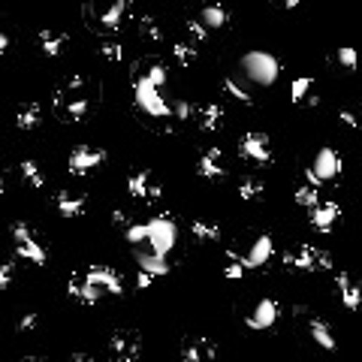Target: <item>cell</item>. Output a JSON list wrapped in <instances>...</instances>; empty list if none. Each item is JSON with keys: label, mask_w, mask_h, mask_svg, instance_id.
I'll use <instances>...</instances> for the list:
<instances>
[{"label": "cell", "mask_w": 362, "mask_h": 362, "mask_svg": "<svg viewBox=\"0 0 362 362\" xmlns=\"http://www.w3.org/2000/svg\"><path fill=\"white\" fill-rule=\"evenodd\" d=\"M175 241H178V227H175V220L169 215L145 220V245H148L151 254L169 257V250L175 248Z\"/></svg>", "instance_id": "cell-4"}, {"label": "cell", "mask_w": 362, "mask_h": 362, "mask_svg": "<svg viewBox=\"0 0 362 362\" xmlns=\"http://www.w3.org/2000/svg\"><path fill=\"white\" fill-rule=\"evenodd\" d=\"M169 52H173V58H175L178 67H194L196 58H199L196 43H175L173 48H169Z\"/></svg>", "instance_id": "cell-32"}, {"label": "cell", "mask_w": 362, "mask_h": 362, "mask_svg": "<svg viewBox=\"0 0 362 362\" xmlns=\"http://www.w3.org/2000/svg\"><path fill=\"white\" fill-rule=\"evenodd\" d=\"M308 332H311V338H314V344L317 347H323V350H335L338 347V341L335 335H332V329L323 317H311L308 320Z\"/></svg>", "instance_id": "cell-27"}, {"label": "cell", "mask_w": 362, "mask_h": 362, "mask_svg": "<svg viewBox=\"0 0 362 362\" xmlns=\"http://www.w3.org/2000/svg\"><path fill=\"white\" fill-rule=\"evenodd\" d=\"M109 160L106 154V148H100V145H79L73 148V154L67 157V169L73 175H90L94 169H100Z\"/></svg>", "instance_id": "cell-12"}, {"label": "cell", "mask_w": 362, "mask_h": 362, "mask_svg": "<svg viewBox=\"0 0 362 362\" xmlns=\"http://www.w3.org/2000/svg\"><path fill=\"white\" fill-rule=\"evenodd\" d=\"M18 169H22V178L34 190H43L46 187V175H43V169H39L36 160H22V166H18Z\"/></svg>", "instance_id": "cell-30"}, {"label": "cell", "mask_w": 362, "mask_h": 362, "mask_svg": "<svg viewBox=\"0 0 362 362\" xmlns=\"http://www.w3.org/2000/svg\"><path fill=\"white\" fill-rule=\"evenodd\" d=\"M185 27H187V34H190V43H206V39H208V27L199 22V18H187Z\"/></svg>", "instance_id": "cell-37"}, {"label": "cell", "mask_w": 362, "mask_h": 362, "mask_svg": "<svg viewBox=\"0 0 362 362\" xmlns=\"http://www.w3.org/2000/svg\"><path fill=\"white\" fill-rule=\"evenodd\" d=\"M220 88H224V94H229L233 100H239V103H245V106H254V97H250L248 90L241 88V85L236 82L233 76H224V79H220Z\"/></svg>", "instance_id": "cell-33"}, {"label": "cell", "mask_w": 362, "mask_h": 362, "mask_svg": "<svg viewBox=\"0 0 362 362\" xmlns=\"http://www.w3.org/2000/svg\"><path fill=\"white\" fill-rule=\"evenodd\" d=\"M13 281H15V263L6 260V263H0V293L13 287Z\"/></svg>", "instance_id": "cell-40"}, {"label": "cell", "mask_w": 362, "mask_h": 362, "mask_svg": "<svg viewBox=\"0 0 362 362\" xmlns=\"http://www.w3.org/2000/svg\"><path fill=\"white\" fill-rule=\"evenodd\" d=\"M278 317H281V302L278 299H260L254 305V311L245 314V326L254 329V332H266L278 323Z\"/></svg>", "instance_id": "cell-15"}, {"label": "cell", "mask_w": 362, "mask_h": 362, "mask_svg": "<svg viewBox=\"0 0 362 362\" xmlns=\"http://www.w3.org/2000/svg\"><path fill=\"white\" fill-rule=\"evenodd\" d=\"M275 4H278V6H284V9H296L302 0H275Z\"/></svg>", "instance_id": "cell-48"}, {"label": "cell", "mask_w": 362, "mask_h": 362, "mask_svg": "<svg viewBox=\"0 0 362 362\" xmlns=\"http://www.w3.org/2000/svg\"><path fill=\"white\" fill-rule=\"evenodd\" d=\"M6 48H9V36L4 34V30H0V55H4V52H6Z\"/></svg>", "instance_id": "cell-49"}, {"label": "cell", "mask_w": 362, "mask_h": 362, "mask_svg": "<svg viewBox=\"0 0 362 362\" xmlns=\"http://www.w3.org/2000/svg\"><path fill=\"white\" fill-rule=\"evenodd\" d=\"M67 362H97L94 356H90V354H73V356H69Z\"/></svg>", "instance_id": "cell-47"}, {"label": "cell", "mask_w": 362, "mask_h": 362, "mask_svg": "<svg viewBox=\"0 0 362 362\" xmlns=\"http://www.w3.org/2000/svg\"><path fill=\"white\" fill-rule=\"evenodd\" d=\"M173 106V118H178V121H190L194 118V103H190V100H175V103H169Z\"/></svg>", "instance_id": "cell-39"}, {"label": "cell", "mask_w": 362, "mask_h": 362, "mask_svg": "<svg viewBox=\"0 0 362 362\" xmlns=\"http://www.w3.org/2000/svg\"><path fill=\"white\" fill-rule=\"evenodd\" d=\"M112 224H115V227H130V220H127L124 211L118 208V211H112Z\"/></svg>", "instance_id": "cell-45"}, {"label": "cell", "mask_w": 362, "mask_h": 362, "mask_svg": "<svg viewBox=\"0 0 362 362\" xmlns=\"http://www.w3.org/2000/svg\"><path fill=\"white\" fill-rule=\"evenodd\" d=\"M272 257H275V241H272V236H257L254 241H250V248L245 250V254L227 250V260L241 263V266H245V272L248 269H263Z\"/></svg>", "instance_id": "cell-11"}, {"label": "cell", "mask_w": 362, "mask_h": 362, "mask_svg": "<svg viewBox=\"0 0 362 362\" xmlns=\"http://www.w3.org/2000/svg\"><path fill=\"white\" fill-rule=\"evenodd\" d=\"M127 241H133V245H142V241H145V224H130V227H127Z\"/></svg>", "instance_id": "cell-43"}, {"label": "cell", "mask_w": 362, "mask_h": 362, "mask_svg": "<svg viewBox=\"0 0 362 362\" xmlns=\"http://www.w3.org/2000/svg\"><path fill=\"white\" fill-rule=\"evenodd\" d=\"M82 275H85L103 296H121V293H124V278H121L112 266H88Z\"/></svg>", "instance_id": "cell-14"}, {"label": "cell", "mask_w": 362, "mask_h": 362, "mask_svg": "<svg viewBox=\"0 0 362 362\" xmlns=\"http://www.w3.org/2000/svg\"><path fill=\"white\" fill-rule=\"evenodd\" d=\"M338 121L344 124L347 130H359L362 127V121H359V115L354 112V109H338Z\"/></svg>", "instance_id": "cell-41"}, {"label": "cell", "mask_w": 362, "mask_h": 362, "mask_svg": "<svg viewBox=\"0 0 362 362\" xmlns=\"http://www.w3.org/2000/svg\"><path fill=\"white\" fill-rule=\"evenodd\" d=\"M90 90H88V79L85 76H69L64 85L55 90V112L60 115V121L67 124H76V121H85V115L90 112Z\"/></svg>", "instance_id": "cell-1"}, {"label": "cell", "mask_w": 362, "mask_h": 362, "mask_svg": "<svg viewBox=\"0 0 362 362\" xmlns=\"http://www.w3.org/2000/svg\"><path fill=\"white\" fill-rule=\"evenodd\" d=\"M281 263L290 272H329L332 269V254L314 245H299L296 250H287Z\"/></svg>", "instance_id": "cell-5"}, {"label": "cell", "mask_w": 362, "mask_h": 362, "mask_svg": "<svg viewBox=\"0 0 362 362\" xmlns=\"http://www.w3.org/2000/svg\"><path fill=\"white\" fill-rule=\"evenodd\" d=\"M9 236L15 241V254L25 260V263H34V266H46L48 263V250L43 248V241H39L36 229L25 224V220H15L13 227H9Z\"/></svg>", "instance_id": "cell-3"}, {"label": "cell", "mask_w": 362, "mask_h": 362, "mask_svg": "<svg viewBox=\"0 0 362 362\" xmlns=\"http://www.w3.org/2000/svg\"><path fill=\"white\" fill-rule=\"evenodd\" d=\"M305 103H308L311 109H317V106H320V97H317V94H308V97H305Z\"/></svg>", "instance_id": "cell-50"}, {"label": "cell", "mask_w": 362, "mask_h": 362, "mask_svg": "<svg viewBox=\"0 0 362 362\" xmlns=\"http://www.w3.org/2000/svg\"><path fill=\"white\" fill-rule=\"evenodd\" d=\"M266 194V185H263V178H257V175H245L239 181V196L245 199V203H254V199H260Z\"/></svg>", "instance_id": "cell-29"}, {"label": "cell", "mask_w": 362, "mask_h": 362, "mask_svg": "<svg viewBox=\"0 0 362 362\" xmlns=\"http://www.w3.org/2000/svg\"><path fill=\"white\" fill-rule=\"evenodd\" d=\"M338 220H341V206L332 203V199H320L314 208H308V224L317 233H332Z\"/></svg>", "instance_id": "cell-17"}, {"label": "cell", "mask_w": 362, "mask_h": 362, "mask_svg": "<svg viewBox=\"0 0 362 362\" xmlns=\"http://www.w3.org/2000/svg\"><path fill=\"white\" fill-rule=\"evenodd\" d=\"M22 362H48V359H43V356H22Z\"/></svg>", "instance_id": "cell-51"}, {"label": "cell", "mask_w": 362, "mask_h": 362, "mask_svg": "<svg viewBox=\"0 0 362 362\" xmlns=\"http://www.w3.org/2000/svg\"><path fill=\"white\" fill-rule=\"evenodd\" d=\"M293 199H296V206H302V208H314L320 203V190L311 187V185H299Z\"/></svg>", "instance_id": "cell-35"}, {"label": "cell", "mask_w": 362, "mask_h": 362, "mask_svg": "<svg viewBox=\"0 0 362 362\" xmlns=\"http://www.w3.org/2000/svg\"><path fill=\"white\" fill-rule=\"evenodd\" d=\"M335 290H338V299L347 311H359L362 308V284H356L350 278V272H338L335 275Z\"/></svg>", "instance_id": "cell-20"}, {"label": "cell", "mask_w": 362, "mask_h": 362, "mask_svg": "<svg viewBox=\"0 0 362 362\" xmlns=\"http://www.w3.org/2000/svg\"><path fill=\"white\" fill-rule=\"evenodd\" d=\"M190 233H194L196 241H220V227L215 220H206V217L190 220Z\"/></svg>", "instance_id": "cell-28"}, {"label": "cell", "mask_w": 362, "mask_h": 362, "mask_svg": "<svg viewBox=\"0 0 362 362\" xmlns=\"http://www.w3.org/2000/svg\"><path fill=\"white\" fill-rule=\"evenodd\" d=\"M127 190H130V196L142 199V203H157V199L163 196V187H160V181H154L151 169H136V173H130Z\"/></svg>", "instance_id": "cell-13"}, {"label": "cell", "mask_w": 362, "mask_h": 362, "mask_svg": "<svg viewBox=\"0 0 362 362\" xmlns=\"http://www.w3.org/2000/svg\"><path fill=\"white\" fill-rule=\"evenodd\" d=\"M36 39H39V52H43L46 58H58L69 43V36L64 34V30H55V27H43L36 34Z\"/></svg>", "instance_id": "cell-23"}, {"label": "cell", "mask_w": 362, "mask_h": 362, "mask_svg": "<svg viewBox=\"0 0 362 362\" xmlns=\"http://www.w3.org/2000/svg\"><path fill=\"white\" fill-rule=\"evenodd\" d=\"M341 169H344V163H341V157H338V151L335 148H329V145H323L317 151V157H314V163H311L308 169H305V185H311V187H323V185H332L338 175H341Z\"/></svg>", "instance_id": "cell-6"}, {"label": "cell", "mask_w": 362, "mask_h": 362, "mask_svg": "<svg viewBox=\"0 0 362 362\" xmlns=\"http://www.w3.org/2000/svg\"><path fill=\"white\" fill-rule=\"evenodd\" d=\"M127 9H130V0H90L88 15H90V22H94V27L115 34V30L124 27Z\"/></svg>", "instance_id": "cell-7"}, {"label": "cell", "mask_w": 362, "mask_h": 362, "mask_svg": "<svg viewBox=\"0 0 362 362\" xmlns=\"http://www.w3.org/2000/svg\"><path fill=\"white\" fill-rule=\"evenodd\" d=\"M39 326V317L36 314H25L22 320H18V332H34Z\"/></svg>", "instance_id": "cell-44"}, {"label": "cell", "mask_w": 362, "mask_h": 362, "mask_svg": "<svg viewBox=\"0 0 362 362\" xmlns=\"http://www.w3.org/2000/svg\"><path fill=\"white\" fill-rule=\"evenodd\" d=\"M39 124H43V106L36 103V100H27V103L18 106V112H15V127L18 130H36Z\"/></svg>", "instance_id": "cell-25"}, {"label": "cell", "mask_w": 362, "mask_h": 362, "mask_svg": "<svg viewBox=\"0 0 362 362\" xmlns=\"http://www.w3.org/2000/svg\"><path fill=\"white\" fill-rule=\"evenodd\" d=\"M97 55L109 60V64H121V60H124V48H121V43H115V39H103V43L97 46Z\"/></svg>", "instance_id": "cell-34"}, {"label": "cell", "mask_w": 362, "mask_h": 362, "mask_svg": "<svg viewBox=\"0 0 362 362\" xmlns=\"http://www.w3.org/2000/svg\"><path fill=\"white\" fill-rule=\"evenodd\" d=\"M181 362H217V344L203 335H190L181 341Z\"/></svg>", "instance_id": "cell-16"}, {"label": "cell", "mask_w": 362, "mask_h": 362, "mask_svg": "<svg viewBox=\"0 0 362 362\" xmlns=\"http://www.w3.org/2000/svg\"><path fill=\"white\" fill-rule=\"evenodd\" d=\"M52 203H55L60 217H82L85 208H88V199L82 194H73V190H58L52 196Z\"/></svg>", "instance_id": "cell-22"}, {"label": "cell", "mask_w": 362, "mask_h": 362, "mask_svg": "<svg viewBox=\"0 0 362 362\" xmlns=\"http://www.w3.org/2000/svg\"><path fill=\"white\" fill-rule=\"evenodd\" d=\"M241 69H245V76L250 79V82L269 88V85H275L278 76H281V60L272 55V52L254 48V52L241 55Z\"/></svg>", "instance_id": "cell-2"}, {"label": "cell", "mask_w": 362, "mask_h": 362, "mask_svg": "<svg viewBox=\"0 0 362 362\" xmlns=\"http://www.w3.org/2000/svg\"><path fill=\"white\" fill-rule=\"evenodd\" d=\"M109 356L112 362H136L142 356V335L136 329H115L109 338Z\"/></svg>", "instance_id": "cell-9"}, {"label": "cell", "mask_w": 362, "mask_h": 362, "mask_svg": "<svg viewBox=\"0 0 362 362\" xmlns=\"http://www.w3.org/2000/svg\"><path fill=\"white\" fill-rule=\"evenodd\" d=\"M199 22H203L208 30L211 27H227L229 25V9L220 4V0H206L203 9H199Z\"/></svg>", "instance_id": "cell-24"}, {"label": "cell", "mask_w": 362, "mask_h": 362, "mask_svg": "<svg viewBox=\"0 0 362 362\" xmlns=\"http://www.w3.org/2000/svg\"><path fill=\"white\" fill-rule=\"evenodd\" d=\"M136 263H139V272H145L151 278H160V275H169V260L160 257V254H142V250H136Z\"/></svg>", "instance_id": "cell-26"}, {"label": "cell", "mask_w": 362, "mask_h": 362, "mask_svg": "<svg viewBox=\"0 0 362 362\" xmlns=\"http://www.w3.org/2000/svg\"><path fill=\"white\" fill-rule=\"evenodd\" d=\"M151 281H154V278L145 275V272H139V275H136V287H139V290H145V287H151Z\"/></svg>", "instance_id": "cell-46"}, {"label": "cell", "mask_w": 362, "mask_h": 362, "mask_svg": "<svg viewBox=\"0 0 362 362\" xmlns=\"http://www.w3.org/2000/svg\"><path fill=\"white\" fill-rule=\"evenodd\" d=\"M133 94H136V106L145 109L151 118H173V106L160 97V88H154L139 73H133Z\"/></svg>", "instance_id": "cell-8"}, {"label": "cell", "mask_w": 362, "mask_h": 362, "mask_svg": "<svg viewBox=\"0 0 362 362\" xmlns=\"http://www.w3.org/2000/svg\"><path fill=\"white\" fill-rule=\"evenodd\" d=\"M224 154H220V148L217 145H211L206 148L203 154L196 157V175L199 178H206V181H220L227 175V169H224V160H220Z\"/></svg>", "instance_id": "cell-19"}, {"label": "cell", "mask_w": 362, "mask_h": 362, "mask_svg": "<svg viewBox=\"0 0 362 362\" xmlns=\"http://www.w3.org/2000/svg\"><path fill=\"white\" fill-rule=\"evenodd\" d=\"M338 64L344 67V69H350V73H354V69H356V64H359V55H356V48H350V46H341V48H338Z\"/></svg>", "instance_id": "cell-38"}, {"label": "cell", "mask_w": 362, "mask_h": 362, "mask_svg": "<svg viewBox=\"0 0 362 362\" xmlns=\"http://www.w3.org/2000/svg\"><path fill=\"white\" fill-rule=\"evenodd\" d=\"M220 275H224L227 281H239L241 275H245V266H241V263H233V260H227V266L220 269Z\"/></svg>", "instance_id": "cell-42"}, {"label": "cell", "mask_w": 362, "mask_h": 362, "mask_svg": "<svg viewBox=\"0 0 362 362\" xmlns=\"http://www.w3.org/2000/svg\"><path fill=\"white\" fill-rule=\"evenodd\" d=\"M139 36H142L145 43H160V39H163V27H160L154 15H142L139 18Z\"/></svg>", "instance_id": "cell-31"}, {"label": "cell", "mask_w": 362, "mask_h": 362, "mask_svg": "<svg viewBox=\"0 0 362 362\" xmlns=\"http://www.w3.org/2000/svg\"><path fill=\"white\" fill-rule=\"evenodd\" d=\"M194 118H196V127L199 130H206V133H215V130L224 127V106L217 103V100H208V103H196L194 109Z\"/></svg>", "instance_id": "cell-18"}, {"label": "cell", "mask_w": 362, "mask_h": 362, "mask_svg": "<svg viewBox=\"0 0 362 362\" xmlns=\"http://www.w3.org/2000/svg\"><path fill=\"white\" fill-rule=\"evenodd\" d=\"M311 88H314V79H311V76L293 79V85H290V100H293V103H302V100L311 94Z\"/></svg>", "instance_id": "cell-36"}, {"label": "cell", "mask_w": 362, "mask_h": 362, "mask_svg": "<svg viewBox=\"0 0 362 362\" xmlns=\"http://www.w3.org/2000/svg\"><path fill=\"white\" fill-rule=\"evenodd\" d=\"M67 293H69V299H76L79 305H85V308H90V305H97L100 299H103V293L90 284V281L79 272V275H73L69 278V284H67Z\"/></svg>", "instance_id": "cell-21"}, {"label": "cell", "mask_w": 362, "mask_h": 362, "mask_svg": "<svg viewBox=\"0 0 362 362\" xmlns=\"http://www.w3.org/2000/svg\"><path fill=\"white\" fill-rule=\"evenodd\" d=\"M0 194H4V175H0Z\"/></svg>", "instance_id": "cell-52"}, {"label": "cell", "mask_w": 362, "mask_h": 362, "mask_svg": "<svg viewBox=\"0 0 362 362\" xmlns=\"http://www.w3.org/2000/svg\"><path fill=\"white\" fill-rule=\"evenodd\" d=\"M239 154L241 160H248L254 166H266L272 163V139L266 133H260V130H248L239 139Z\"/></svg>", "instance_id": "cell-10"}]
</instances>
